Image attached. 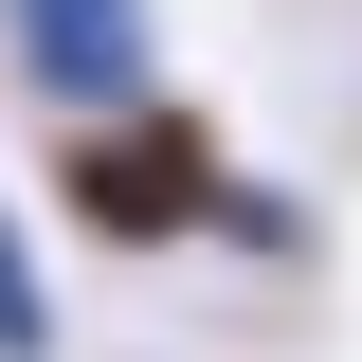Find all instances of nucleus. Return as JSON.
Returning a JSON list of instances; mask_svg holds the SVG:
<instances>
[{"label": "nucleus", "instance_id": "1", "mask_svg": "<svg viewBox=\"0 0 362 362\" xmlns=\"http://www.w3.org/2000/svg\"><path fill=\"white\" fill-rule=\"evenodd\" d=\"M218 199H235V145H218V109H181V90L54 127V218H73L90 254H181V235H218Z\"/></svg>", "mask_w": 362, "mask_h": 362}, {"label": "nucleus", "instance_id": "2", "mask_svg": "<svg viewBox=\"0 0 362 362\" xmlns=\"http://www.w3.org/2000/svg\"><path fill=\"white\" fill-rule=\"evenodd\" d=\"M0 37H18V73L54 90V127L163 90V0H0Z\"/></svg>", "mask_w": 362, "mask_h": 362}, {"label": "nucleus", "instance_id": "3", "mask_svg": "<svg viewBox=\"0 0 362 362\" xmlns=\"http://www.w3.org/2000/svg\"><path fill=\"white\" fill-rule=\"evenodd\" d=\"M0 362H54V290H37V235L0 218Z\"/></svg>", "mask_w": 362, "mask_h": 362}]
</instances>
